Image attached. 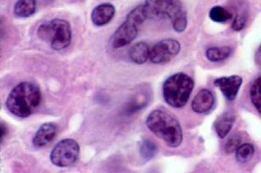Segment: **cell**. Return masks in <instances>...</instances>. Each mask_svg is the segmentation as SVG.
<instances>
[{"label": "cell", "instance_id": "22", "mask_svg": "<svg viewBox=\"0 0 261 173\" xmlns=\"http://www.w3.org/2000/svg\"><path fill=\"white\" fill-rule=\"evenodd\" d=\"M242 138L239 135H232L228 138L225 145V151L227 154H232L238 150L241 145Z\"/></svg>", "mask_w": 261, "mask_h": 173}, {"label": "cell", "instance_id": "14", "mask_svg": "<svg viewBox=\"0 0 261 173\" xmlns=\"http://www.w3.org/2000/svg\"><path fill=\"white\" fill-rule=\"evenodd\" d=\"M234 120V115L231 112L223 113L217 117L214 123V128L220 138H224L230 133Z\"/></svg>", "mask_w": 261, "mask_h": 173}, {"label": "cell", "instance_id": "26", "mask_svg": "<svg viewBox=\"0 0 261 173\" xmlns=\"http://www.w3.org/2000/svg\"><path fill=\"white\" fill-rule=\"evenodd\" d=\"M47 1H48V2H53V1H54V0H47Z\"/></svg>", "mask_w": 261, "mask_h": 173}, {"label": "cell", "instance_id": "25", "mask_svg": "<svg viewBox=\"0 0 261 173\" xmlns=\"http://www.w3.org/2000/svg\"><path fill=\"white\" fill-rule=\"evenodd\" d=\"M1 130H2V134H1V142H3V140L4 138L6 136L7 134V127L2 123L1 125Z\"/></svg>", "mask_w": 261, "mask_h": 173}, {"label": "cell", "instance_id": "24", "mask_svg": "<svg viewBox=\"0 0 261 173\" xmlns=\"http://www.w3.org/2000/svg\"><path fill=\"white\" fill-rule=\"evenodd\" d=\"M255 61L257 65L261 66V44L258 48L255 54Z\"/></svg>", "mask_w": 261, "mask_h": 173}, {"label": "cell", "instance_id": "23", "mask_svg": "<svg viewBox=\"0 0 261 173\" xmlns=\"http://www.w3.org/2000/svg\"><path fill=\"white\" fill-rule=\"evenodd\" d=\"M247 22V16L244 12L241 13L236 15L232 23V28L236 31H239L243 29L246 26Z\"/></svg>", "mask_w": 261, "mask_h": 173}, {"label": "cell", "instance_id": "10", "mask_svg": "<svg viewBox=\"0 0 261 173\" xmlns=\"http://www.w3.org/2000/svg\"><path fill=\"white\" fill-rule=\"evenodd\" d=\"M215 98L213 93L207 89H203L195 95L192 103V109L197 113L204 114L213 108Z\"/></svg>", "mask_w": 261, "mask_h": 173}, {"label": "cell", "instance_id": "20", "mask_svg": "<svg viewBox=\"0 0 261 173\" xmlns=\"http://www.w3.org/2000/svg\"><path fill=\"white\" fill-rule=\"evenodd\" d=\"M250 98L253 105L261 114V76L255 80L251 87Z\"/></svg>", "mask_w": 261, "mask_h": 173}, {"label": "cell", "instance_id": "8", "mask_svg": "<svg viewBox=\"0 0 261 173\" xmlns=\"http://www.w3.org/2000/svg\"><path fill=\"white\" fill-rule=\"evenodd\" d=\"M139 26L134 20L126 17L125 21L121 24L112 36V47L119 48L132 43L137 36Z\"/></svg>", "mask_w": 261, "mask_h": 173}, {"label": "cell", "instance_id": "4", "mask_svg": "<svg viewBox=\"0 0 261 173\" xmlns=\"http://www.w3.org/2000/svg\"><path fill=\"white\" fill-rule=\"evenodd\" d=\"M37 34L40 39L50 43L53 50L57 51L68 47L72 38L70 23L61 19H55L41 24Z\"/></svg>", "mask_w": 261, "mask_h": 173}, {"label": "cell", "instance_id": "6", "mask_svg": "<svg viewBox=\"0 0 261 173\" xmlns=\"http://www.w3.org/2000/svg\"><path fill=\"white\" fill-rule=\"evenodd\" d=\"M80 147L74 139L66 138L57 143L53 150L50 158L54 165L68 167L78 160Z\"/></svg>", "mask_w": 261, "mask_h": 173}, {"label": "cell", "instance_id": "13", "mask_svg": "<svg viewBox=\"0 0 261 173\" xmlns=\"http://www.w3.org/2000/svg\"><path fill=\"white\" fill-rule=\"evenodd\" d=\"M151 92L147 89L137 92L126 105L124 113L126 115H132L141 111L148 104L150 100Z\"/></svg>", "mask_w": 261, "mask_h": 173}, {"label": "cell", "instance_id": "17", "mask_svg": "<svg viewBox=\"0 0 261 173\" xmlns=\"http://www.w3.org/2000/svg\"><path fill=\"white\" fill-rule=\"evenodd\" d=\"M158 152V145L149 139H143L139 146V154L145 161L151 160L156 155Z\"/></svg>", "mask_w": 261, "mask_h": 173}, {"label": "cell", "instance_id": "15", "mask_svg": "<svg viewBox=\"0 0 261 173\" xmlns=\"http://www.w3.org/2000/svg\"><path fill=\"white\" fill-rule=\"evenodd\" d=\"M150 50L148 44L144 42L135 44L128 53L130 59L137 64L145 63L150 58Z\"/></svg>", "mask_w": 261, "mask_h": 173}, {"label": "cell", "instance_id": "19", "mask_svg": "<svg viewBox=\"0 0 261 173\" xmlns=\"http://www.w3.org/2000/svg\"><path fill=\"white\" fill-rule=\"evenodd\" d=\"M254 147L250 143H244L241 145L236 151V158L241 163L249 162L254 154Z\"/></svg>", "mask_w": 261, "mask_h": 173}, {"label": "cell", "instance_id": "18", "mask_svg": "<svg viewBox=\"0 0 261 173\" xmlns=\"http://www.w3.org/2000/svg\"><path fill=\"white\" fill-rule=\"evenodd\" d=\"M231 54V48L230 47H212L207 49L206 56L210 61L218 62L227 59Z\"/></svg>", "mask_w": 261, "mask_h": 173}, {"label": "cell", "instance_id": "11", "mask_svg": "<svg viewBox=\"0 0 261 173\" xmlns=\"http://www.w3.org/2000/svg\"><path fill=\"white\" fill-rule=\"evenodd\" d=\"M57 133L55 123L46 122L38 129L32 140V143L36 147H42L50 143Z\"/></svg>", "mask_w": 261, "mask_h": 173}, {"label": "cell", "instance_id": "7", "mask_svg": "<svg viewBox=\"0 0 261 173\" xmlns=\"http://www.w3.org/2000/svg\"><path fill=\"white\" fill-rule=\"evenodd\" d=\"M181 51V45L177 40L166 39L155 44L150 50V59L155 64L169 62Z\"/></svg>", "mask_w": 261, "mask_h": 173}, {"label": "cell", "instance_id": "1", "mask_svg": "<svg viewBox=\"0 0 261 173\" xmlns=\"http://www.w3.org/2000/svg\"><path fill=\"white\" fill-rule=\"evenodd\" d=\"M41 101L42 93L39 87L31 82H22L12 90L6 106L15 116L28 118L38 109Z\"/></svg>", "mask_w": 261, "mask_h": 173}, {"label": "cell", "instance_id": "16", "mask_svg": "<svg viewBox=\"0 0 261 173\" xmlns=\"http://www.w3.org/2000/svg\"><path fill=\"white\" fill-rule=\"evenodd\" d=\"M36 7V0H19L14 6V13L19 18H26L35 14Z\"/></svg>", "mask_w": 261, "mask_h": 173}, {"label": "cell", "instance_id": "21", "mask_svg": "<svg viewBox=\"0 0 261 173\" xmlns=\"http://www.w3.org/2000/svg\"><path fill=\"white\" fill-rule=\"evenodd\" d=\"M210 19L214 22L223 23L232 18V14L223 7L217 6L212 8L209 13Z\"/></svg>", "mask_w": 261, "mask_h": 173}, {"label": "cell", "instance_id": "3", "mask_svg": "<svg viewBox=\"0 0 261 173\" xmlns=\"http://www.w3.org/2000/svg\"><path fill=\"white\" fill-rule=\"evenodd\" d=\"M194 87L193 80L187 74L184 72L173 74L163 84V98L172 108H182L189 101Z\"/></svg>", "mask_w": 261, "mask_h": 173}, {"label": "cell", "instance_id": "2", "mask_svg": "<svg viewBox=\"0 0 261 173\" xmlns=\"http://www.w3.org/2000/svg\"><path fill=\"white\" fill-rule=\"evenodd\" d=\"M147 127L170 147H177L183 140L182 130L177 119L161 110L152 111L146 120Z\"/></svg>", "mask_w": 261, "mask_h": 173}, {"label": "cell", "instance_id": "5", "mask_svg": "<svg viewBox=\"0 0 261 173\" xmlns=\"http://www.w3.org/2000/svg\"><path fill=\"white\" fill-rule=\"evenodd\" d=\"M159 19L167 18L173 24L174 30L183 32L187 26V15L180 0H158Z\"/></svg>", "mask_w": 261, "mask_h": 173}, {"label": "cell", "instance_id": "12", "mask_svg": "<svg viewBox=\"0 0 261 173\" xmlns=\"http://www.w3.org/2000/svg\"><path fill=\"white\" fill-rule=\"evenodd\" d=\"M116 13L114 6L109 3H105L96 7L93 10L91 19L97 27H102L109 23Z\"/></svg>", "mask_w": 261, "mask_h": 173}, {"label": "cell", "instance_id": "9", "mask_svg": "<svg viewBox=\"0 0 261 173\" xmlns=\"http://www.w3.org/2000/svg\"><path fill=\"white\" fill-rule=\"evenodd\" d=\"M243 79L239 76L222 77L214 81V85L222 92L226 100L232 101L238 95Z\"/></svg>", "mask_w": 261, "mask_h": 173}]
</instances>
